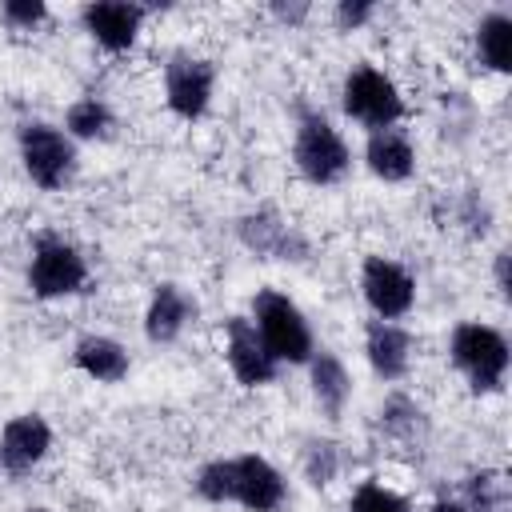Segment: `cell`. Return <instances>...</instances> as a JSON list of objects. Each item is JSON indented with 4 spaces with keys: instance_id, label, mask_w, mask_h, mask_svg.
I'll use <instances>...</instances> for the list:
<instances>
[{
    "instance_id": "6da1fadb",
    "label": "cell",
    "mask_w": 512,
    "mask_h": 512,
    "mask_svg": "<svg viewBox=\"0 0 512 512\" xmlns=\"http://www.w3.org/2000/svg\"><path fill=\"white\" fill-rule=\"evenodd\" d=\"M196 492L208 504H240L248 512H280L288 500V480L260 452H240L208 460L196 472Z\"/></svg>"
},
{
    "instance_id": "7a4b0ae2",
    "label": "cell",
    "mask_w": 512,
    "mask_h": 512,
    "mask_svg": "<svg viewBox=\"0 0 512 512\" xmlns=\"http://www.w3.org/2000/svg\"><path fill=\"white\" fill-rule=\"evenodd\" d=\"M448 356L472 392H500L508 380L512 348H508V336L492 324H480V320L456 324L448 336Z\"/></svg>"
},
{
    "instance_id": "3957f363",
    "label": "cell",
    "mask_w": 512,
    "mask_h": 512,
    "mask_svg": "<svg viewBox=\"0 0 512 512\" xmlns=\"http://www.w3.org/2000/svg\"><path fill=\"white\" fill-rule=\"evenodd\" d=\"M292 164L308 184L324 188V184H336V180L348 176L352 148L324 112L304 108L300 120H296V136H292Z\"/></svg>"
},
{
    "instance_id": "277c9868",
    "label": "cell",
    "mask_w": 512,
    "mask_h": 512,
    "mask_svg": "<svg viewBox=\"0 0 512 512\" xmlns=\"http://www.w3.org/2000/svg\"><path fill=\"white\" fill-rule=\"evenodd\" d=\"M248 320L256 324V332L268 344V352L276 356V364H308L312 360V352H316L312 324L296 308V300H288L284 292H276V288L256 292Z\"/></svg>"
},
{
    "instance_id": "5b68a950",
    "label": "cell",
    "mask_w": 512,
    "mask_h": 512,
    "mask_svg": "<svg viewBox=\"0 0 512 512\" xmlns=\"http://www.w3.org/2000/svg\"><path fill=\"white\" fill-rule=\"evenodd\" d=\"M340 108L348 120H356L368 132L396 128L404 120V96L388 72L376 64H356L340 84Z\"/></svg>"
},
{
    "instance_id": "8992f818",
    "label": "cell",
    "mask_w": 512,
    "mask_h": 512,
    "mask_svg": "<svg viewBox=\"0 0 512 512\" xmlns=\"http://www.w3.org/2000/svg\"><path fill=\"white\" fill-rule=\"evenodd\" d=\"M20 164L28 172V180L44 192H56L72 180L76 172V140L56 128V124H44V120H32L20 128Z\"/></svg>"
},
{
    "instance_id": "52a82bcc",
    "label": "cell",
    "mask_w": 512,
    "mask_h": 512,
    "mask_svg": "<svg viewBox=\"0 0 512 512\" xmlns=\"http://www.w3.org/2000/svg\"><path fill=\"white\" fill-rule=\"evenodd\" d=\"M88 284V260L76 244L60 240V236H40L28 260V288L40 300H64L84 292Z\"/></svg>"
},
{
    "instance_id": "ba28073f",
    "label": "cell",
    "mask_w": 512,
    "mask_h": 512,
    "mask_svg": "<svg viewBox=\"0 0 512 512\" xmlns=\"http://www.w3.org/2000/svg\"><path fill=\"white\" fill-rule=\"evenodd\" d=\"M360 292L376 320H404L416 304V280L388 256H368L360 268Z\"/></svg>"
},
{
    "instance_id": "9c48e42d",
    "label": "cell",
    "mask_w": 512,
    "mask_h": 512,
    "mask_svg": "<svg viewBox=\"0 0 512 512\" xmlns=\"http://www.w3.org/2000/svg\"><path fill=\"white\" fill-rule=\"evenodd\" d=\"M212 88H216V68L204 56L192 52H176L164 68V100L180 120H200L212 104Z\"/></svg>"
},
{
    "instance_id": "30bf717a",
    "label": "cell",
    "mask_w": 512,
    "mask_h": 512,
    "mask_svg": "<svg viewBox=\"0 0 512 512\" xmlns=\"http://www.w3.org/2000/svg\"><path fill=\"white\" fill-rule=\"evenodd\" d=\"M224 360H228L236 384H244V388H264L280 376L276 356L268 352V344L260 340V332L248 316H232L224 324Z\"/></svg>"
},
{
    "instance_id": "8fae6325",
    "label": "cell",
    "mask_w": 512,
    "mask_h": 512,
    "mask_svg": "<svg viewBox=\"0 0 512 512\" xmlns=\"http://www.w3.org/2000/svg\"><path fill=\"white\" fill-rule=\"evenodd\" d=\"M84 32L104 48V52H128L140 36L144 24V8L132 0H92L80 12Z\"/></svg>"
},
{
    "instance_id": "7c38bea8",
    "label": "cell",
    "mask_w": 512,
    "mask_h": 512,
    "mask_svg": "<svg viewBox=\"0 0 512 512\" xmlns=\"http://www.w3.org/2000/svg\"><path fill=\"white\" fill-rule=\"evenodd\" d=\"M364 356L384 384H396L412 368V332L400 320H368L364 328Z\"/></svg>"
},
{
    "instance_id": "4fadbf2b",
    "label": "cell",
    "mask_w": 512,
    "mask_h": 512,
    "mask_svg": "<svg viewBox=\"0 0 512 512\" xmlns=\"http://www.w3.org/2000/svg\"><path fill=\"white\" fill-rule=\"evenodd\" d=\"M52 448V428L40 412H20L0 428V468L28 472L36 468Z\"/></svg>"
},
{
    "instance_id": "5bb4252c",
    "label": "cell",
    "mask_w": 512,
    "mask_h": 512,
    "mask_svg": "<svg viewBox=\"0 0 512 512\" xmlns=\"http://www.w3.org/2000/svg\"><path fill=\"white\" fill-rule=\"evenodd\" d=\"M364 168L384 180V184H400L416 172V148H412V136L404 128H380V132H368V144H364Z\"/></svg>"
},
{
    "instance_id": "9a60e30c",
    "label": "cell",
    "mask_w": 512,
    "mask_h": 512,
    "mask_svg": "<svg viewBox=\"0 0 512 512\" xmlns=\"http://www.w3.org/2000/svg\"><path fill=\"white\" fill-rule=\"evenodd\" d=\"M240 240L264 260H300L304 240L276 212H248L240 220Z\"/></svg>"
},
{
    "instance_id": "2e32d148",
    "label": "cell",
    "mask_w": 512,
    "mask_h": 512,
    "mask_svg": "<svg viewBox=\"0 0 512 512\" xmlns=\"http://www.w3.org/2000/svg\"><path fill=\"white\" fill-rule=\"evenodd\" d=\"M192 312H196V304L180 284H160L144 308V336L152 344H172L184 332V324L192 320Z\"/></svg>"
},
{
    "instance_id": "e0dca14e",
    "label": "cell",
    "mask_w": 512,
    "mask_h": 512,
    "mask_svg": "<svg viewBox=\"0 0 512 512\" xmlns=\"http://www.w3.org/2000/svg\"><path fill=\"white\" fill-rule=\"evenodd\" d=\"M72 360L96 384H120L128 376V368H132L128 348L120 340H112V336H80L76 348H72Z\"/></svg>"
},
{
    "instance_id": "ac0fdd59",
    "label": "cell",
    "mask_w": 512,
    "mask_h": 512,
    "mask_svg": "<svg viewBox=\"0 0 512 512\" xmlns=\"http://www.w3.org/2000/svg\"><path fill=\"white\" fill-rule=\"evenodd\" d=\"M308 380H312V396L324 408V416L336 420L352 400V376H348L344 360L328 348H316L312 360H308Z\"/></svg>"
},
{
    "instance_id": "d6986e66",
    "label": "cell",
    "mask_w": 512,
    "mask_h": 512,
    "mask_svg": "<svg viewBox=\"0 0 512 512\" xmlns=\"http://www.w3.org/2000/svg\"><path fill=\"white\" fill-rule=\"evenodd\" d=\"M476 56L484 68L492 72H508L512 68V16L508 12H488L476 24Z\"/></svg>"
},
{
    "instance_id": "ffe728a7",
    "label": "cell",
    "mask_w": 512,
    "mask_h": 512,
    "mask_svg": "<svg viewBox=\"0 0 512 512\" xmlns=\"http://www.w3.org/2000/svg\"><path fill=\"white\" fill-rule=\"evenodd\" d=\"M64 132L72 140H104L112 136V108L100 96H80L64 112Z\"/></svg>"
},
{
    "instance_id": "44dd1931",
    "label": "cell",
    "mask_w": 512,
    "mask_h": 512,
    "mask_svg": "<svg viewBox=\"0 0 512 512\" xmlns=\"http://www.w3.org/2000/svg\"><path fill=\"white\" fill-rule=\"evenodd\" d=\"M464 504L472 512H508V484L500 472H476L464 488Z\"/></svg>"
},
{
    "instance_id": "7402d4cb",
    "label": "cell",
    "mask_w": 512,
    "mask_h": 512,
    "mask_svg": "<svg viewBox=\"0 0 512 512\" xmlns=\"http://www.w3.org/2000/svg\"><path fill=\"white\" fill-rule=\"evenodd\" d=\"M348 512H412V504L396 488H388L380 480H364V484H356Z\"/></svg>"
},
{
    "instance_id": "603a6c76",
    "label": "cell",
    "mask_w": 512,
    "mask_h": 512,
    "mask_svg": "<svg viewBox=\"0 0 512 512\" xmlns=\"http://www.w3.org/2000/svg\"><path fill=\"white\" fill-rule=\"evenodd\" d=\"M336 468H340L336 444H328V440H312L308 452H304V472H308V480H312V484H328V480L336 476Z\"/></svg>"
},
{
    "instance_id": "cb8c5ba5",
    "label": "cell",
    "mask_w": 512,
    "mask_h": 512,
    "mask_svg": "<svg viewBox=\"0 0 512 512\" xmlns=\"http://www.w3.org/2000/svg\"><path fill=\"white\" fill-rule=\"evenodd\" d=\"M44 16H48V4L44 0H8L4 4V20L12 28H20V32H32Z\"/></svg>"
},
{
    "instance_id": "d4e9b609",
    "label": "cell",
    "mask_w": 512,
    "mask_h": 512,
    "mask_svg": "<svg viewBox=\"0 0 512 512\" xmlns=\"http://www.w3.org/2000/svg\"><path fill=\"white\" fill-rule=\"evenodd\" d=\"M364 20H372V4H340L336 8V24L340 28H360Z\"/></svg>"
},
{
    "instance_id": "484cf974",
    "label": "cell",
    "mask_w": 512,
    "mask_h": 512,
    "mask_svg": "<svg viewBox=\"0 0 512 512\" xmlns=\"http://www.w3.org/2000/svg\"><path fill=\"white\" fill-rule=\"evenodd\" d=\"M496 288L508 296V252H496Z\"/></svg>"
},
{
    "instance_id": "4316f807",
    "label": "cell",
    "mask_w": 512,
    "mask_h": 512,
    "mask_svg": "<svg viewBox=\"0 0 512 512\" xmlns=\"http://www.w3.org/2000/svg\"><path fill=\"white\" fill-rule=\"evenodd\" d=\"M428 512H472V508H468L464 500H452V496H440V500H436V504H432Z\"/></svg>"
}]
</instances>
